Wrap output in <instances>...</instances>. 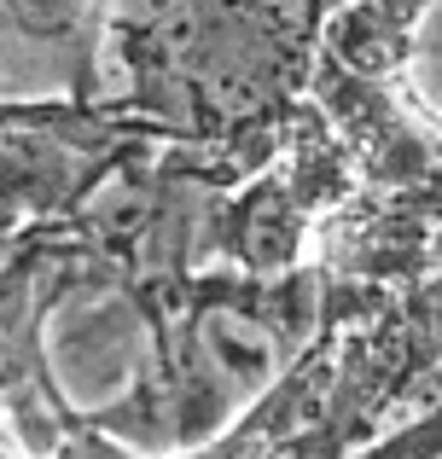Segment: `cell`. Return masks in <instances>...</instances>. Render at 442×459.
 Listing matches in <instances>:
<instances>
[{
  "label": "cell",
  "instance_id": "1",
  "mask_svg": "<svg viewBox=\"0 0 442 459\" xmlns=\"http://www.w3.org/2000/svg\"><path fill=\"white\" fill-rule=\"evenodd\" d=\"M343 0H111V35L134 100L169 146H198L221 186L285 152L315 111L326 18Z\"/></svg>",
  "mask_w": 442,
  "mask_h": 459
},
{
  "label": "cell",
  "instance_id": "2",
  "mask_svg": "<svg viewBox=\"0 0 442 459\" xmlns=\"http://www.w3.org/2000/svg\"><path fill=\"white\" fill-rule=\"evenodd\" d=\"M350 459H442V402L425 407L413 425L385 430L378 442H367V448L350 454Z\"/></svg>",
  "mask_w": 442,
  "mask_h": 459
}]
</instances>
